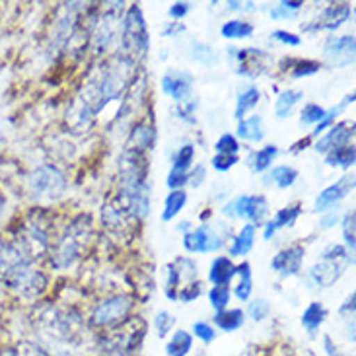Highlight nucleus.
Segmentation results:
<instances>
[{
  "instance_id": "f257e3e1",
  "label": "nucleus",
  "mask_w": 356,
  "mask_h": 356,
  "mask_svg": "<svg viewBox=\"0 0 356 356\" xmlns=\"http://www.w3.org/2000/svg\"><path fill=\"white\" fill-rule=\"evenodd\" d=\"M222 212L230 218H245L250 220L253 226H259L265 222V216L269 214V204H267V199L261 197V195H240L236 197L234 201H230Z\"/></svg>"
},
{
  "instance_id": "f03ea898",
  "label": "nucleus",
  "mask_w": 356,
  "mask_h": 356,
  "mask_svg": "<svg viewBox=\"0 0 356 356\" xmlns=\"http://www.w3.org/2000/svg\"><path fill=\"white\" fill-rule=\"evenodd\" d=\"M29 187L39 199H57L65 191L67 179L55 165H41L29 177Z\"/></svg>"
},
{
  "instance_id": "7ed1b4c3",
  "label": "nucleus",
  "mask_w": 356,
  "mask_h": 356,
  "mask_svg": "<svg viewBox=\"0 0 356 356\" xmlns=\"http://www.w3.org/2000/svg\"><path fill=\"white\" fill-rule=\"evenodd\" d=\"M125 45L129 51H133L136 55H145L148 51V29L146 22L143 18V10L138 6H133L129 10L125 18Z\"/></svg>"
},
{
  "instance_id": "20e7f679",
  "label": "nucleus",
  "mask_w": 356,
  "mask_h": 356,
  "mask_svg": "<svg viewBox=\"0 0 356 356\" xmlns=\"http://www.w3.org/2000/svg\"><path fill=\"white\" fill-rule=\"evenodd\" d=\"M131 306H133V302L127 296H115V298L106 300L94 309L92 321L96 323L97 327H107V325L125 318L127 314L131 312Z\"/></svg>"
},
{
  "instance_id": "39448f33",
  "label": "nucleus",
  "mask_w": 356,
  "mask_h": 356,
  "mask_svg": "<svg viewBox=\"0 0 356 356\" xmlns=\"http://www.w3.org/2000/svg\"><path fill=\"white\" fill-rule=\"evenodd\" d=\"M222 243L224 241L220 236L209 224H202L197 230L185 234V240H183V245L189 253H211V251L220 250Z\"/></svg>"
},
{
  "instance_id": "423d86ee",
  "label": "nucleus",
  "mask_w": 356,
  "mask_h": 356,
  "mask_svg": "<svg viewBox=\"0 0 356 356\" xmlns=\"http://www.w3.org/2000/svg\"><path fill=\"white\" fill-rule=\"evenodd\" d=\"M323 53L333 67H347L355 60V38L353 35L331 38L325 43Z\"/></svg>"
},
{
  "instance_id": "0eeeda50",
  "label": "nucleus",
  "mask_w": 356,
  "mask_h": 356,
  "mask_svg": "<svg viewBox=\"0 0 356 356\" xmlns=\"http://www.w3.org/2000/svg\"><path fill=\"white\" fill-rule=\"evenodd\" d=\"M353 187H355V175L341 177V181H337L335 185H329L327 189L319 193V197L316 199V211H329L331 207H335V204L343 201L348 193L353 191Z\"/></svg>"
},
{
  "instance_id": "6e6552de",
  "label": "nucleus",
  "mask_w": 356,
  "mask_h": 356,
  "mask_svg": "<svg viewBox=\"0 0 356 356\" xmlns=\"http://www.w3.org/2000/svg\"><path fill=\"white\" fill-rule=\"evenodd\" d=\"M162 90L164 94L174 97L177 104H183L191 96L193 78L187 72H168L162 78Z\"/></svg>"
},
{
  "instance_id": "1a4fd4ad",
  "label": "nucleus",
  "mask_w": 356,
  "mask_h": 356,
  "mask_svg": "<svg viewBox=\"0 0 356 356\" xmlns=\"http://www.w3.org/2000/svg\"><path fill=\"white\" fill-rule=\"evenodd\" d=\"M302 261H304V248L300 245H292L289 250H282L277 253L273 261H270V267L273 270L280 273L282 277H290V275H296L302 267Z\"/></svg>"
},
{
  "instance_id": "9d476101",
  "label": "nucleus",
  "mask_w": 356,
  "mask_h": 356,
  "mask_svg": "<svg viewBox=\"0 0 356 356\" xmlns=\"http://www.w3.org/2000/svg\"><path fill=\"white\" fill-rule=\"evenodd\" d=\"M353 135H355L353 125H348V123H339V125L329 129L327 135H323L319 138L318 143H316V150L321 152V154H327V152H331V150L337 148V146L348 145V140L353 138Z\"/></svg>"
},
{
  "instance_id": "9b49d317",
  "label": "nucleus",
  "mask_w": 356,
  "mask_h": 356,
  "mask_svg": "<svg viewBox=\"0 0 356 356\" xmlns=\"http://www.w3.org/2000/svg\"><path fill=\"white\" fill-rule=\"evenodd\" d=\"M341 275H343V265H339V261L323 259L309 270V280H314L319 289H327L333 282H337Z\"/></svg>"
},
{
  "instance_id": "f8f14e48",
  "label": "nucleus",
  "mask_w": 356,
  "mask_h": 356,
  "mask_svg": "<svg viewBox=\"0 0 356 356\" xmlns=\"http://www.w3.org/2000/svg\"><path fill=\"white\" fill-rule=\"evenodd\" d=\"M350 18V6L347 4H337V6H329L323 10L321 18L318 19L316 26H306L304 29H337L339 26H343L347 19Z\"/></svg>"
},
{
  "instance_id": "ddd939ff",
  "label": "nucleus",
  "mask_w": 356,
  "mask_h": 356,
  "mask_svg": "<svg viewBox=\"0 0 356 356\" xmlns=\"http://www.w3.org/2000/svg\"><path fill=\"white\" fill-rule=\"evenodd\" d=\"M236 275V265L232 263L230 257H216L212 261L211 270H209V280L214 286H228V282Z\"/></svg>"
},
{
  "instance_id": "4468645a",
  "label": "nucleus",
  "mask_w": 356,
  "mask_h": 356,
  "mask_svg": "<svg viewBox=\"0 0 356 356\" xmlns=\"http://www.w3.org/2000/svg\"><path fill=\"white\" fill-rule=\"evenodd\" d=\"M255 243V226L253 224H245L240 230V234L234 238L230 248L232 257H241V255H248Z\"/></svg>"
},
{
  "instance_id": "2eb2a0df",
  "label": "nucleus",
  "mask_w": 356,
  "mask_h": 356,
  "mask_svg": "<svg viewBox=\"0 0 356 356\" xmlns=\"http://www.w3.org/2000/svg\"><path fill=\"white\" fill-rule=\"evenodd\" d=\"M238 135L243 140H250V143H259L263 140V119L259 115H253L250 119H241L240 125H238Z\"/></svg>"
},
{
  "instance_id": "dca6fc26",
  "label": "nucleus",
  "mask_w": 356,
  "mask_h": 356,
  "mask_svg": "<svg viewBox=\"0 0 356 356\" xmlns=\"http://www.w3.org/2000/svg\"><path fill=\"white\" fill-rule=\"evenodd\" d=\"M214 323L222 331H226V333L238 331L243 325V312L241 309H222V312H216Z\"/></svg>"
},
{
  "instance_id": "f3484780",
  "label": "nucleus",
  "mask_w": 356,
  "mask_h": 356,
  "mask_svg": "<svg viewBox=\"0 0 356 356\" xmlns=\"http://www.w3.org/2000/svg\"><path fill=\"white\" fill-rule=\"evenodd\" d=\"M327 318V312L325 308L319 304V302H314V304H309L306 312L302 314V325L308 329L309 333H316L319 329V325L325 321Z\"/></svg>"
},
{
  "instance_id": "a211bd4d",
  "label": "nucleus",
  "mask_w": 356,
  "mask_h": 356,
  "mask_svg": "<svg viewBox=\"0 0 356 356\" xmlns=\"http://www.w3.org/2000/svg\"><path fill=\"white\" fill-rule=\"evenodd\" d=\"M185 202H187V193L179 189V191H172L168 197H165L164 202V212H162V220L170 222L172 218H175L179 212L183 211V207H185Z\"/></svg>"
},
{
  "instance_id": "6ab92c4d",
  "label": "nucleus",
  "mask_w": 356,
  "mask_h": 356,
  "mask_svg": "<svg viewBox=\"0 0 356 356\" xmlns=\"http://www.w3.org/2000/svg\"><path fill=\"white\" fill-rule=\"evenodd\" d=\"M296 177H298V172L294 170V168H290V165H277V168H273V172L267 175V183H275L279 189H289L292 183L296 181Z\"/></svg>"
},
{
  "instance_id": "aec40b11",
  "label": "nucleus",
  "mask_w": 356,
  "mask_h": 356,
  "mask_svg": "<svg viewBox=\"0 0 356 356\" xmlns=\"http://www.w3.org/2000/svg\"><path fill=\"white\" fill-rule=\"evenodd\" d=\"M191 347H193L191 333H187V331L179 329L174 337H172V341L168 343L165 353H168V356H187L189 355V350H191Z\"/></svg>"
},
{
  "instance_id": "412c9836",
  "label": "nucleus",
  "mask_w": 356,
  "mask_h": 356,
  "mask_svg": "<svg viewBox=\"0 0 356 356\" xmlns=\"http://www.w3.org/2000/svg\"><path fill=\"white\" fill-rule=\"evenodd\" d=\"M222 38L226 39H245L251 38V33H253V26H251L250 22H241V19H230V22H226L220 29Z\"/></svg>"
},
{
  "instance_id": "4be33fe9",
  "label": "nucleus",
  "mask_w": 356,
  "mask_h": 356,
  "mask_svg": "<svg viewBox=\"0 0 356 356\" xmlns=\"http://www.w3.org/2000/svg\"><path fill=\"white\" fill-rule=\"evenodd\" d=\"M355 146L345 145L333 148L331 152H327V164L329 165H341V168H350L355 164Z\"/></svg>"
},
{
  "instance_id": "5701e85b",
  "label": "nucleus",
  "mask_w": 356,
  "mask_h": 356,
  "mask_svg": "<svg viewBox=\"0 0 356 356\" xmlns=\"http://www.w3.org/2000/svg\"><path fill=\"white\" fill-rule=\"evenodd\" d=\"M300 99H302V92H296V90H286V92H282L279 96V99L275 102V113H277V117H280V119L289 117Z\"/></svg>"
},
{
  "instance_id": "b1692460",
  "label": "nucleus",
  "mask_w": 356,
  "mask_h": 356,
  "mask_svg": "<svg viewBox=\"0 0 356 356\" xmlns=\"http://www.w3.org/2000/svg\"><path fill=\"white\" fill-rule=\"evenodd\" d=\"M236 275H240V282L236 286V296L241 302H248L253 290V280H251V267L250 263H241L236 267Z\"/></svg>"
},
{
  "instance_id": "393cba45",
  "label": "nucleus",
  "mask_w": 356,
  "mask_h": 356,
  "mask_svg": "<svg viewBox=\"0 0 356 356\" xmlns=\"http://www.w3.org/2000/svg\"><path fill=\"white\" fill-rule=\"evenodd\" d=\"M259 90L257 88H248L243 94H240V97H238V106H236V119H243V115L250 111V109H253V107L259 104Z\"/></svg>"
},
{
  "instance_id": "a878e982",
  "label": "nucleus",
  "mask_w": 356,
  "mask_h": 356,
  "mask_svg": "<svg viewBox=\"0 0 356 356\" xmlns=\"http://www.w3.org/2000/svg\"><path fill=\"white\" fill-rule=\"evenodd\" d=\"M277 154H279V148H277V146H263L261 150H257V152L253 154V162H251L253 170H255V172H265V170L273 164V160L277 158Z\"/></svg>"
},
{
  "instance_id": "bb28decb",
  "label": "nucleus",
  "mask_w": 356,
  "mask_h": 356,
  "mask_svg": "<svg viewBox=\"0 0 356 356\" xmlns=\"http://www.w3.org/2000/svg\"><path fill=\"white\" fill-rule=\"evenodd\" d=\"M152 138H154V131L152 127L148 125H136L133 135H131V148H136V150H146L152 145Z\"/></svg>"
},
{
  "instance_id": "cd10ccee",
  "label": "nucleus",
  "mask_w": 356,
  "mask_h": 356,
  "mask_svg": "<svg viewBox=\"0 0 356 356\" xmlns=\"http://www.w3.org/2000/svg\"><path fill=\"white\" fill-rule=\"evenodd\" d=\"M300 214H302V209H300L298 204H294V207L280 209V211L277 212V216H275V220H270V222H273V226L279 230V228H284V226H292Z\"/></svg>"
},
{
  "instance_id": "c85d7f7f",
  "label": "nucleus",
  "mask_w": 356,
  "mask_h": 356,
  "mask_svg": "<svg viewBox=\"0 0 356 356\" xmlns=\"http://www.w3.org/2000/svg\"><path fill=\"white\" fill-rule=\"evenodd\" d=\"M209 300H211V306L216 312L226 309L228 302H230V289L228 286H212L209 292Z\"/></svg>"
},
{
  "instance_id": "c756f323",
  "label": "nucleus",
  "mask_w": 356,
  "mask_h": 356,
  "mask_svg": "<svg viewBox=\"0 0 356 356\" xmlns=\"http://www.w3.org/2000/svg\"><path fill=\"white\" fill-rule=\"evenodd\" d=\"M355 211H350L343 218V238H345V243H347V251H350V257L355 253Z\"/></svg>"
},
{
  "instance_id": "7c9ffc66",
  "label": "nucleus",
  "mask_w": 356,
  "mask_h": 356,
  "mask_svg": "<svg viewBox=\"0 0 356 356\" xmlns=\"http://www.w3.org/2000/svg\"><path fill=\"white\" fill-rule=\"evenodd\" d=\"M193 160H195V146L185 145L183 148H179L177 154L174 156V170L187 172V168L193 164Z\"/></svg>"
},
{
  "instance_id": "2f4dec72",
  "label": "nucleus",
  "mask_w": 356,
  "mask_h": 356,
  "mask_svg": "<svg viewBox=\"0 0 356 356\" xmlns=\"http://www.w3.org/2000/svg\"><path fill=\"white\" fill-rule=\"evenodd\" d=\"M325 109L323 107L316 106V104H309V106L304 107V111H302V117H300V123L302 125H318L319 121L325 117Z\"/></svg>"
},
{
  "instance_id": "473e14b6",
  "label": "nucleus",
  "mask_w": 356,
  "mask_h": 356,
  "mask_svg": "<svg viewBox=\"0 0 356 356\" xmlns=\"http://www.w3.org/2000/svg\"><path fill=\"white\" fill-rule=\"evenodd\" d=\"M168 269V282H165V296L170 300H177V296H175L174 290L177 289L179 290V280H181V277H179V270H177V267L175 265H168L165 267Z\"/></svg>"
},
{
  "instance_id": "72a5a7b5",
  "label": "nucleus",
  "mask_w": 356,
  "mask_h": 356,
  "mask_svg": "<svg viewBox=\"0 0 356 356\" xmlns=\"http://www.w3.org/2000/svg\"><path fill=\"white\" fill-rule=\"evenodd\" d=\"M248 312H250V318L253 319V321H263V319L269 316L270 312V306L267 300H253L250 304V308H248Z\"/></svg>"
},
{
  "instance_id": "f704fd0d",
  "label": "nucleus",
  "mask_w": 356,
  "mask_h": 356,
  "mask_svg": "<svg viewBox=\"0 0 356 356\" xmlns=\"http://www.w3.org/2000/svg\"><path fill=\"white\" fill-rule=\"evenodd\" d=\"M193 333H195V337L201 339L202 343H212L214 339H216V331L212 327L211 323H207V321H197L195 325H193Z\"/></svg>"
},
{
  "instance_id": "c9c22d12",
  "label": "nucleus",
  "mask_w": 356,
  "mask_h": 356,
  "mask_svg": "<svg viewBox=\"0 0 356 356\" xmlns=\"http://www.w3.org/2000/svg\"><path fill=\"white\" fill-rule=\"evenodd\" d=\"M214 148L218 150V154H236L240 150V145L234 135H222Z\"/></svg>"
},
{
  "instance_id": "e433bc0d",
  "label": "nucleus",
  "mask_w": 356,
  "mask_h": 356,
  "mask_svg": "<svg viewBox=\"0 0 356 356\" xmlns=\"http://www.w3.org/2000/svg\"><path fill=\"white\" fill-rule=\"evenodd\" d=\"M240 162V158L236 154H216L212 158V168L216 172H228L230 168Z\"/></svg>"
},
{
  "instance_id": "4c0bfd02",
  "label": "nucleus",
  "mask_w": 356,
  "mask_h": 356,
  "mask_svg": "<svg viewBox=\"0 0 356 356\" xmlns=\"http://www.w3.org/2000/svg\"><path fill=\"white\" fill-rule=\"evenodd\" d=\"M154 323L156 329H158V335H160V337H165V335L170 333V329L174 327V318H172L168 312H158Z\"/></svg>"
},
{
  "instance_id": "58836bf2",
  "label": "nucleus",
  "mask_w": 356,
  "mask_h": 356,
  "mask_svg": "<svg viewBox=\"0 0 356 356\" xmlns=\"http://www.w3.org/2000/svg\"><path fill=\"white\" fill-rule=\"evenodd\" d=\"M319 68H321V65L316 63V60H300L296 68H294V76H309V74H316Z\"/></svg>"
},
{
  "instance_id": "ea45409f",
  "label": "nucleus",
  "mask_w": 356,
  "mask_h": 356,
  "mask_svg": "<svg viewBox=\"0 0 356 356\" xmlns=\"http://www.w3.org/2000/svg\"><path fill=\"white\" fill-rule=\"evenodd\" d=\"M187 181H189V175H187V172L172 170L170 175H168V187H170L172 191H179Z\"/></svg>"
},
{
  "instance_id": "a19ab883",
  "label": "nucleus",
  "mask_w": 356,
  "mask_h": 356,
  "mask_svg": "<svg viewBox=\"0 0 356 356\" xmlns=\"http://www.w3.org/2000/svg\"><path fill=\"white\" fill-rule=\"evenodd\" d=\"M195 58L204 63V65H211V63L214 65V63L218 60L216 53H214L209 45H197V47H195Z\"/></svg>"
},
{
  "instance_id": "79ce46f5",
  "label": "nucleus",
  "mask_w": 356,
  "mask_h": 356,
  "mask_svg": "<svg viewBox=\"0 0 356 356\" xmlns=\"http://www.w3.org/2000/svg\"><path fill=\"white\" fill-rule=\"evenodd\" d=\"M273 39H277L280 43H286V45H292V47H298L300 43H302V39L296 35V33H290V31H284V29H279V31H275Z\"/></svg>"
},
{
  "instance_id": "37998d69",
  "label": "nucleus",
  "mask_w": 356,
  "mask_h": 356,
  "mask_svg": "<svg viewBox=\"0 0 356 356\" xmlns=\"http://www.w3.org/2000/svg\"><path fill=\"white\" fill-rule=\"evenodd\" d=\"M199 296H201V284L195 282V284L185 286V290H181V292L177 294V300H181V302H191V300L199 298Z\"/></svg>"
},
{
  "instance_id": "c03bdc74",
  "label": "nucleus",
  "mask_w": 356,
  "mask_h": 356,
  "mask_svg": "<svg viewBox=\"0 0 356 356\" xmlns=\"http://www.w3.org/2000/svg\"><path fill=\"white\" fill-rule=\"evenodd\" d=\"M187 12H189V2H175L170 8V16L174 19H181Z\"/></svg>"
},
{
  "instance_id": "a18cd8bd",
  "label": "nucleus",
  "mask_w": 356,
  "mask_h": 356,
  "mask_svg": "<svg viewBox=\"0 0 356 356\" xmlns=\"http://www.w3.org/2000/svg\"><path fill=\"white\" fill-rule=\"evenodd\" d=\"M204 175H207V170L202 165H197L191 172V175H189V181H191L193 187H199L204 181Z\"/></svg>"
},
{
  "instance_id": "49530a36",
  "label": "nucleus",
  "mask_w": 356,
  "mask_h": 356,
  "mask_svg": "<svg viewBox=\"0 0 356 356\" xmlns=\"http://www.w3.org/2000/svg\"><path fill=\"white\" fill-rule=\"evenodd\" d=\"M294 16V12H290L289 8H284L282 4H279V6H275V8L270 10V18L279 19V18H292Z\"/></svg>"
},
{
  "instance_id": "de8ad7c7",
  "label": "nucleus",
  "mask_w": 356,
  "mask_h": 356,
  "mask_svg": "<svg viewBox=\"0 0 356 356\" xmlns=\"http://www.w3.org/2000/svg\"><path fill=\"white\" fill-rule=\"evenodd\" d=\"M323 345H325V353H327L329 356H347V355H343L341 350H339L337 345H333V341L329 337L323 339Z\"/></svg>"
},
{
  "instance_id": "09e8293b",
  "label": "nucleus",
  "mask_w": 356,
  "mask_h": 356,
  "mask_svg": "<svg viewBox=\"0 0 356 356\" xmlns=\"http://www.w3.org/2000/svg\"><path fill=\"white\" fill-rule=\"evenodd\" d=\"M337 222H339V211L335 209V211L329 212L327 216H325V218L321 220V226H323V228H331V226H335Z\"/></svg>"
},
{
  "instance_id": "8fccbe9b",
  "label": "nucleus",
  "mask_w": 356,
  "mask_h": 356,
  "mask_svg": "<svg viewBox=\"0 0 356 356\" xmlns=\"http://www.w3.org/2000/svg\"><path fill=\"white\" fill-rule=\"evenodd\" d=\"M10 356H43V353L33 347H22L18 353H12Z\"/></svg>"
},
{
  "instance_id": "3c124183",
  "label": "nucleus",
  "mask_w": 356,
  "mask_h": 356,
  "mask_svg": "<svg viewBox=\"0 0 356 356\" xmlns=\"http://www.w3.org/2000/svg\"><path fill=\"white\" fill-rule=\"evenodd\" d=\"M228 6H230V10H240L241 2H228Z\"/></svg>"
}]
</instances>
